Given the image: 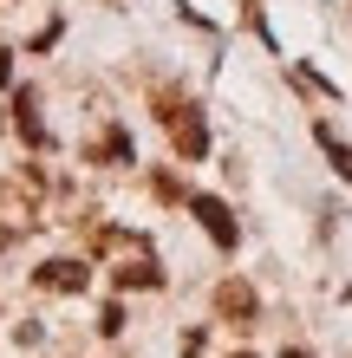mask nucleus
I'll list each match as a JSON object with an SVG mask.
<instances>
[{
  "mask_svg": "<svg viewBox=\"0 0 352 358\" xmlns=\"http://www.w3.org/2000/svg\"><path fill=\"white\" fill-rule=\"evenodd\" d=\"M98 255H111V280L118 287H163V267L150 255V241L118 235V228H98Z\"/></svg>",
  "mask_w": 352,
  "mask_h": 358,
  "instance_id": "nucleus-1",
  "label": "nucleus"
},
{
  "mask_svg": "<svg viewBox=\"0 0 352 358\" xmlns=\"http://www.w3.org/2000/svg\"><path fill=\"white\" fill-rule=\"evenodd\" d=\"M157 124L170 131V143H176V157H183V163H196L202 150H209V131H202V117H196V104H190V98L163 92V98H157Z\"/></svg>",
  "mask_w": 352,
  "mask_h": 358,
  "instance_id": "nucleus-2",
  "label": "nucleus"
},
{
  "mask_svg": "<svg viewBox=\"0 0 352 358\" xmlns=\"http://www.w3.org/2000/svg\"><path fill=\"white\" fill-rule=\"evenodd\" d=\"M216 313H222V326L248 332V326L261 320V300H255V287H248V280H222L216 287Z\"/></svg>",
  "mask_w": 352,
  "mask_h": 358,
  "instance_id": "nucleus-3",
  "label": "nucleus"
},
{
  "mask_svg": "<svg viewBox=\"0 0 352 358\" xmlns=\"http://www.w3.org/2000/svg\"><path fill=\"white\" fill-rule=\"evenodd\" d=\"M33 287L39 293H85L92 287V267L85 261H46V267H33Z\"/></svg>",
  "mask_w": 352,
  "mask_h": 358,
  "instance_id": "nucleus-4",
  "label": "nucleus"
},
{
  "mask_svg": "<svg viewBox=\"0 0 352 358\" xmlns=\"http://www.w3.org/2000/svg\"><path fill=\"white\" fill-rule=\"evenodd\" d=\"M190 208H196V222L209 228V241H216V248H235V241H241V228H235V215H229V208H222L216 196H196Z\"/></svg>",
  "mask_w": 352,
  "mask_h": 358,
  "instance_id": "nucleus-5",
  "label": "nucleus"
},
{
  "mask_svg": "<svg viewBox=\"0 0 352 358\" xmlns=\"http://www.w3.org/2000/svg\"><path fill=\"white\" fill-rule=\"evenodd\" d=\"M20 228H33V202L20 196V189H0V248H7Z\"/></svg>",
  "mask_w": 352,
  "mask_h": 358,
  "instance_id": "nucleus-6",
  "label": "nucleus"
},
{
  "mask_svg": "<svg viewBox=\"0 0 352 358\" xmlns=\"http://www.w3.org/2000/svg\"><path fill=\"white\" fill-rule=\"evenodd\" d=\"M13 111H20L13 124L27 131V143H46V131H39V117H33V92H20V98H13Z\"/></svg>",
  "mask_w": 352,
  "mask_h": 358,
  "instance_id": "nucleus-7",
  "label": "nucleus"
},
{
  "mask_svg": "<svg viewBox=\"0 0 352 358\" xmlns=\"http://www.w3.org/2000/svg\"><path fill=\"white\" fill-rule=\"evenodd\" d=\"M314 137H320V150H326V157H333V170H339V176H352V150H346V143H339L333 131H326V124H320V131H314Z\"/></svg>",
  "mask_w": 352,
  "mask_h": 358,
  "instance_id": "nucleus-8",
  "label": "nucleus"
},
{
  "mask_svg": "<svg viewBox=\"0 0 352 358\" xmlns=\"http://www.w3.org/2000/svg\"><path fill=\"white\" fill-rule=\"evenodd\" d=\"M7 78H13V66H7V52H0V85H7Z\"/></svg>",
  "mask_w": 352,
  "mask_h": 358,
  "instance_id": "nucleus-9",
  "label": "nucleus"
},
{
  "mask_svg": "<svg viewBox=\"0 0 352 358\" xmlns=\"http://www.w3.org/2000/svg\"><path fill=\"white\" fill-rule=\"evenodd\" d=\"M287 358H314V352H300V345H294V352H287Z\"/></svg>",
  "mask_w": 352,
  "mask_h": 358,
  "instance_id": "nucleus-10",
  "label": "nucleus"
},
{
  "mask_svg": "<svg viewBox=\"0 0 352 358\" xmlns=\"http://www.w3.org/2000/svg\"><path fill=\"white\" fill-rule=\"evenodd\" d=\"M235 358H255V352H235Z\"/></svg>",
  "mask_w": 352,
  "mask_h": 358,
  "instance_id": "nucleus-11",
  "label": "nucleus"
}]
</instances>
